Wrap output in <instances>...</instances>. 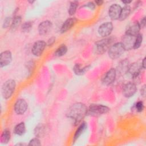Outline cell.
<instances>
[{
  "instance_id": "cell-11",
  "label": "cell",
  "mask_w": 146,
  "mask_h": 146,
  "mask_svg": "<svg viewBox=\"0 0 146 146\" xmlns=\"http://www.w3.org/2000/svg\"><path fill=\"white\" fill-rule=\"evenodd\" d=\"M52 28V23L48 20L41 22L38 26V31L40 35L44 36L48 34Z\"/></svg>"
},
{
  "instance_id": "cell-34",
  "label": "cell",
  "mask_w": 146,
  "mask_h": 146,
  "mask_svg": "<svg viewBox=\"0 0 146 146\" xmlns=\"http://www.w3.org/2000/svg\"><path fill=\"white\" fill-rule=\"evenodd\" d=\"M84 6L87 7H88L89 9H90L91 10H94V9H95L96 5H95V3L93 2H87L86 4H85Z\"/></svg>"
},
{
  "instance_id": "cell-20",
  "label": "cell",
  "mask_w": 146,
  "mask_h": 146,
  "mask_svg": "<svg viewBox=\"0 0 146 146\" xmlns=\"http://www.w3.org/2000/svg\"><path fill=\"white\" fill-rule=\"evenodd\" d=\"M14 133L18 136H22L23 135L26 131V125L24 122L21 121L18 123L14 128L13 129Z\"/></svg>"
},
{
  "instance_id": "cell-18",
  "label": "cell",
  "mask_w": 146,
  "mask_h": 146,
  "mask_svg": "<svg viewBox=\"0 0 146 146\" xmlns=\"http://www.w3.org/2000/svg\"><path fill=\"white\" fill-rule=\"evenodd\" d=\"M129 65L130 63L127 59L121 60L117 66L116 69V72H119V74L120 75L127 74Z\"/></svg>"
},
{
  "instance_id": "cell-15",
  "label": "cell",
  "mask_w": 146,
  "mask_h": 146,
  "mask_svg": "<svg viewBox=\"0 0 146 146\" xmlns=\"http://www.w3.org/2000/svg\"><path fill=\"white\" fill-rule=\"evenodd\" d=\"M121 7L117 3L111 5L108 9V15L111 19L113 21L117 20L119 18Z\"/></svg>"
},
{
  "instance_id": "cell-25",
  "label": "cell",
  "mask_w": 146,
  "mask_h": 146,
  "mask_svg": "<svg viewBox=\"0 0 146 146\" xmlns=\"http://www.w3.org/2000/svg\"><path fill=\"white\" fill-rule=\"evenodd\" d=\"M22 22V17L20 15H15L14 17L12 20L11 25L10 26V29L11 30H15L21 25Z\"/></svg>"
},
{
  "instance_id": "cell-17",
  "label": "cell",
  "mask_w": 146,
  "mask_h": 146,
  "mask_svg": "<svg viewBox=\"0 0 146 146\" xmlns=\"http://www.w3.org/2000/svg\"><path fill=\"white\" fill-rule=\"evenodd\" d=\"M77 19L75 17H70L67 18L62 25L60 31L61 33H64L70 30L76 23Z\"/></svg>"
},
{
  "instance_id": "cell-41",
  "label": "cell",
  "mask_w": 146,
  "mask_h": 146,
  "mask_svg": "<svg viewBox=\"0 0 146 146\" xmlns=\"http://www.w3.org/2000/svg\"><path fill=\"white\" fill-rule=\"evenodd\" d=\"M34 2H35V1H30V0L28 1V2H29V3H30V4H33Z\"/></svg>"
},
{
  "instance_id": "cell-28",
  "label": "cell",
  "mask_w": 146,
  "mask_h": 146,
  "mask_svg": "<svg viewBox=\"0 0 146 146\" xmlns=\"http://www.w3.org/2000/svg\"><path fill=\"white\" fill-rule=\"evenodd\" d=\"M143 40V34H140V33L138 34L136 36V37H135L133 49H137V48H139L141 46V45L142 44Z\"/></svg>"
},
{
  "instance_id": "cell-31",
  "label": "cell",
  "mask_w": 146,
  "mask_h": 146,
  "mask_svg": "<svg viewBox=\"0 0 146 146\" xmlns=\"http://www.w3.org/2000/svg\"><path fill=\"white\" fill-rule=\"evenodd\" d=\"M13 19L10 17H6L5 18L3 23H2V27L3 29H6L11 26Z\"/></svg>"
},
{
  "instance_id": "cell-5",
  "label": "cell",
  "mask_w": 146,
  "mask_h": 146,
  "mask_svg": "<svg viewBox=\"0 0 146 146\" xmlns=\"http://www.w3.org/2000/svg\"><path fill=\"white\" fill-rule=\"evenodd\" d=\"M125 50L121 42H116L112 44L108 50V56L113 59L119 58L124 52Z\"/></svg>"
},
{
  "instance_id": "cell-23",
  "label": "cell",
  "mask_w": 146,
  "mask_h": 146,
  "mask_svg": "<svg viewBox=\"0 0 146 146\" xmlns=\"http://www.w3.org/2000/svg\"><path fill=\"white\" fill-rule=\"evenodd\" d=\"M88 68V66L82 67L80 64L76 63L74 65L72 70L75 74H76V75H82L85 74Z\"/></svg>"
},
{
  "instance_id": "cell-39",
  "label": "cell",
  "mask_w": 146,
  "mask_h": 146,
  "mask_svg": "<svg viewBox=\"0 0 146 146\" xmlns=\"http://www.w3.org/2000/svg\"><path fill=\"white\" fill-rule=\"evenodd\" d=\"M121 2L123 3H124L125 5H129V4L132 2V1H130V0H124V1H121Z\"/></svg>"
},
{
  "instance_id": "cell-24",
  "label": "cell",
  "mask_w": 146,
  "mask_h": 146,
  "mask_svg": "<svg viewBox=\"0 0 146 146\" xmlns=\"http://www.w3.org/2000/svg\"><path fill=\"white\" fill-rule=\"evenodd\" d=\"M34 132L36 137H41L46 133V128L43 124H39L35 127Z\"/></svg>"
},
{
  "instance_id": "cell-10",
  "label": "cell",
  "mask_w": 146,
  "mask_h": 146,
  "mask_svg": "<svg viewBox=\"0 0 146 146\" xmlns=\"http://www.w3.org/2000/svg\"><path fill=\"white\" fill-rule=\"evenodd\" d=\"M47 46L46 42L43 40L36 41L31 48V52L35 56H40L42 55Z\"/></svg>"
},
{
  "instance_id": "cell-29",
  "label": "cell",
  "mask_w": 146,
  "mask_h": 146,
  "mask_svg": "<svg viewBox=\"0 0 146 146\" xmlns=\"http://www.w3.org/2000/svg\"><path fill=\"white\" fill-rule=\"evenodd\" d=\"M33 23L31 21L25 22L21 26V31L23 33H29L32 29Z\"/></svg>"
},
{
  "instance_id": "cell-19",
  "label": "cell",
  "mask_w": 146,
  "mask_h": 146,
  "mask_svg": "<svg viewBox=\"0 0 146 146\" xmlns=\"http://www.w3.org/2000/svg\"><path fill=\"white\" fill-rule=\"evenodd\" d=\"M87 128V124L85 121H82L81 123H80V124L78 127L74 135L72 141L74 143L81 136V135L85 132Z\"/></svg>"
},
{
  "instance_id": "cell-35",
  "label": "cell",
  "mask_w": 146,
  "mask_h": 146,
  "mask_svg": "<svg viewBox=\"0 0 146 146\" xmlns=\"http://www.w3.org/2000/svg\"><path fill=\"white\" fill-rule=\"evenodd\" d=\"M139 23V25H140V28H144L145 26V25H146V19H145V17H144L140 21Z\"/></svg>"
},
{
  "instance_id": "cell-22",
  "label": "cell",
  "mask_w": 146,
  "mask_h": 146,
  "mask_svg": "<svg viewBox=\"0 0 146 146\" xmlns=\"http://www.w3.org/2000/svg\"><path fill=\"white\" fill-rule=\"evenodd\" d=\"M11 139V133L9 129H3L1 135V143L4 144H7Z\"/></svg>"
},
{
  "instance_id": "cell-7",
  "label": "cell",
  "mask_w": 146,
  "mask_h": 146,
  "mask_svg": "<svg viewBox=\"0 0 146 146\" xmlns=\"http://www.w3.org/2000/svg\"><path fill=\"white\" fill-rule=\"evenodd\" d=\"M28 104L23 99H18L14 104V111L18 115H23L27 110Z\"/></svg>"
},
{
  "instance_id": "cell-3",
  "label": "cell",
  "mask_w": 146,
  "mask_h": 146,
  "mask_svg": "<svg viewBox=\"0 0 146 146\" xmlns=\"http://www.w3.org/2000/svg\"><path fill=\"white\" fill-rule=\"evenodd\" d=\"M113 39L112 38L106 37L98 40L95 43V51L98 54H103L112 45Z\"/></svg>"
},
{
  "instance_id": "cell-9",
  "label": "cell",
  "mask_w": 146,
  "mask_h": 146,
  "mask_svg": "<svg viewBox=\"0 0 146 146\" xmlns=\"http://www.w3.org/2000/svg\"><path fill=\"white\" fill-rule=\"evenodd\" d=\"M137 91L136 83L132 82H129L125 83L123 87V95L125 98H129L132 97Z\"/></svg>"
},
{
  "instance_id": "cell-16",
  "label": "cell",
  "mask_w": 146,
  "mask_h": 146,
  "mask_svg": "<svg viewBox=\"0 0 146 146\" xmlns=\"http://www.w3.org/2000/svg\"><path fill=\"white\" fill-rule=\"evenodd\" d=\"M141 28L139 25V23L137 21H134L129 23L126 28L125 34L132 35L136 36L140 33Z\"/></svg>"
},
{
  "instance_id": "cell-21",
  "label": "cell",
  "mask_w": 146,
  "mask_h": 146,
  "mask_svg": "<svg viewBox=\"0 0 146 146\" xmlns=\"http://www.w3.org/2000/svg\"><path fill=\"white\" fill-rule=\"evenodd\" d=\"M131 11V8L129 5H125L123 7H121L119 20L120 21L125 20L130 15Z\"/></svg>"
},
{
  "instance_id": "cell-6",
  "label": "cell",
  "mask_w": 146,
  "mask_h": 146,
  "mask_svg": "<svg viewBox=\"0 0 146 146\" xmlns=\"http://www.w3.org/2000/svg\"><path fill=\"white\" fill-rule=\"evenodd\" d=\"M113 29V26L111 22H106L101 24L98 29L99 35L103 38L108 37L111 35Z\"/></svg>"
},
{
  "instance_id": "cell-33",
  "label": "cell",
  "mask_w": 146,
  "mask_h": 146,
  "mask_svg": "<svg viewBox=\"0 0 146 146\" xmlns=\"http://www.w3.org/2000/svg\"><path fill=\"white\" fill-rule=\"evenodd\" d=\"M55 40H56V38L55 36H51L50 37L47 41L46 42V44H47V46H48V47H51L52 46L55 42Z\"/></svg>"
},
{
  "instance_id": "cell-40",
  "label": "cell",
  "mask_w": 146,
  "mask_h": 146,
  "mask_svg": "<svg viewBox=\"0 0 146 146\" xmlns=\"http://www.w3.org/2000/svg\"><path fill=\"white\" fill-rule=\"evenodd\" d=\"M26 145L25 143H22V142L18 143L17 144H15V145Z\"/></svg>"
},
{
  "instance_id": "cell-2",
  "label": "cell",
  "mask_w": 146,
  "mask_h": 146,
  "mask_svg": "<svg viewBox=\"0 0 146 146\" xmlns=\"http://www.w3.org/2000/svg\"><path fill=\"white\" fill-rule=\"evenodd\" d=\"M16 88V82L13 79L6 80L1 87V94L5 99H9L14 94Z\"/></svg>"
},
{
  "instance_id": "cell-36",
  "label": "cell",
  "mask_w": 146,
  "mask_h": 146,
  "mask_svg": "<svg viewBox=\"0 0 146 146\" xmlns=\"http://www.w3.org/2000/svg\"><path fill=\"white\" fill-rule=\"evenodd\" d=\"M140 94L143 96H145V86L144 85L140 89Z\"/></svg>"
},
{
  "instance_id": "cell-38",
  "label": "cell",
  "mask_w": 146,
  "mask_h": 146,
  "mask_svg": "<svg viewBox=\"0 0 146 146\" xmlns=\"http://www.w3.org/2000/svg\"><path fill=\"white\" fill-rule=\"evenodd\" d=\"M145 60H146V58H145V57H144L143 59V60L141 61V68L143 69H145Z\"/></svg>"
},
{
  "instance_id": "cell-12",
  "label": "cell",
  "mask_w": 146,
  "mask_h": 146,
  "mask_svg": "<svg viewBox=\"0 0 146 146\" xmlns=\"http://www.w3.org/2000/svg\"><path fill=\"white\" fill-rule=\"evenodd\" d=\"M136 36H132L125 34L121 38V43L122 44L125 51H129L133 48Z\"/></svg>"
},
{
  "instance_id": "cell-37",
  "label": "cell",
  "mask_w": 146,
  "mask_h": 146,
  "mask_svg": "<svg viewBox=\"0 0 146 146\" xmlns=\"http://www.w3.org/2000/svg\"><path fill=\"white\" fill-rule=\"evenodd\" d=\"M104 3V1L102 0H96L95 1V4L97 6H101Z\"/></svg>"
},
{
  "instance_id": "cell-1",
  "label": "cell",
  "mask_w": 146,
  "mask_h": 146,
  "mask_svg": "<svg viewBox=\"0 0 146 146\" xmlns=\"http://www.w3.org/2000/svg\"><path fill=\"white\" fill-rule=\"evenodd\" d=\"M88 107L82 103H75L68 110L66 116L71 119L75 125L81 123L82 120L87 115Z\"/></svg>"
},
{
  "instance_id": "cell-8",
  "label": "cell",
  "mask_w": 146,
  "mask_h": 146,
  "mask_svg": "<svg viewBox=\"0 0 146 146\" xmlns=\"http://www.w3.org/2000/svg\"><path fill=\"white\" fill-rule=\"evenodd\" d=\"M116 70L115 68H111L104 75L102 78V83L105 86L111 84L116 79Z\"/></svg>"
},
{
  "instance_id": "cell-27",
  "label": "cell",
  "mask_w": 146,
  "mask_h": 146,
  "mask_svg": "<svg viewBox=\"0 0 146 146\" xmlns=\"http://www.w3.org/2000/svg\"><path fill=\"white\" fill-rule=\"evenodd\" d=\"M79 5V2L76 1H71L70 3L68 9V13L70 16L74 15L77 10V8Z\"/></svg>"
},
{
  "instance_id": "cell-4",
  "label": "cell",
  "mask_w": 146,
  "mask_h": 146,
  "mask_svg": "<svg viewBox=\"0 0 146 146\" xmlns=\"http://www.w3.org/2000/svg\"><path fill=\"white\" fill-rule=\"evenodd\" d=\"M110 111V108L104 105L99 104H91L88 107L87 115L92 116H98L106 114Z\"/></svg>"
},
{
  "instance_id": "cell-14",
  "label": "cell",
  "mask_w": 146,
  "mask_h": 146,
  "mask_svg": "<svg viewBox=\"0 0 146 146\" xmlns=\"http://www.w3.org/2000/svg\"><path fill=\"white\" fill-rule=\"evenodd\" d=\"M13 59L12 53L10 50H5L0 54V67L1 68L9 65Z\"/></svg>"
},
{
  "instance_id": "cell-26",
  "label": "cell",
  "mask_w": 146,
  "mask_h": 146,
  "mask_svg": "<svg viewBox=\"0 0 146 146\" xmlns=\"http://www.w3.org/2000/svg\"><path fill=\"white\" fill-rule=\"evenodd\" d=\"M67 52V47L65 44H62L58 47L54 52V55L57 57H60L64 55Z\"/></svg>"
},
{
  "instance_id": "cell-32",
  "label": "cell",
  "mask_w": 146,
  "mask_h": 146,
  "mask_svg": "<svg viewBox=\"0 0 146 146\" xmlns=\"http://www.w3.org/2000/svg\"><path fill=\"white\" fill-rule=\"evenodd\" d=\"M41 145L39 137H37L31 139L28 143V145L38 146V145Z\"/></svg>"
},
{
  "instance_id": "cell-30",
  "label": "cell",
  "mask_w": 146,
  "mask_h": 146,
  "mask_svg": "<svg viewBox=\"0 0 146 146\" xmlns=\"http://www.w3.org/2000/svg\"><path fill=\"white\" fill-rule=\"evenodd\" d=\"M135 108L136 111L138 112H141L144 110V103L141 100H139L135 104Z\"/></svg>"
},
{
  "instance_id": "cell-13",
  "label": "cell",
  "mask_w": 146,
  "mask_h": 146,
  "mask_svg": "<svg viewBox=\"0 0 146 146\" xmlns=\"http://www.w3.org/2000/svg\"><path fill=\"white\" fill-rule=\"evenodd\" d=\"M141 70V64L134 62L130 64L127 74H128L132 79H135L139 78Z\"/></svg>"
}]
</instances>
